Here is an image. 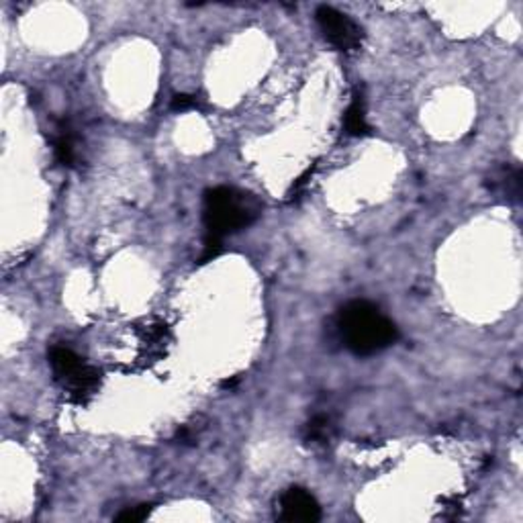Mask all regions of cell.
<instances>
[{
  "label": "cell",
  "mask_w": 523,
  "mask_h": 523,
  "mask_svg": "<svg viewBox=\"0 0 523 523\" xmlns=\"http://www.w3.org/2000/svg\"><path fill=\"white\" fill-rule=\"evenodd\" d=\"M337 329L345 348L356 356H374L397 342L394 323L369 301H350L337 315Z\"/></svg>",
  "instance_id": "6da1fadb"
},
{
  "label": "cell",
  "mask_w": 523,
  "mask_h": 523,
  "mask_svg": "<svg viewBox=\"0 0 523 523\" xmlns=\"http://www.w3.org/2000/svg\"><path fill=\"white\" fill-rule=\"evenodd\" d=\"M260 203L253 195L231 187H217L204 193L203 221L207 236L225 237L245 229L260 217Z\"/></svg>",
  "instance_id": "7a4b0ae2"
},
{
  "label": "cell",
  "mask_w": 523,
  "mask_h": 523,
  "mask_svg": "<svg viewBox=\"0 0 523 523\" xmlns=\"http://www.w3.org/2000/svg\"><path fill=\"white\" fill-rule=\"evenodd\" d=\"M49 364H52L55 380L62 383L76 403H87L96 393L101 374L84 364V360L74 350L66 345H55L49 350Z\"/></svg>",
  "instance_id": "3957f363"
},
{
  "label": "cell",
  "mask_w": 523,
  "mask_h": 523,
  "mask_svg": "<svg viewBox=\"0 0 523 523\" xmlns=\"http://www.w3.org/2000/svg\"><path fill=\"white\" fill-rule=\"evenodd\" d=\"M315 21L325 41L339 49V52H352V49H358L360 44H362V27L352 17L334 9V6H320L315 12Z\"/></svg>",
  "instance_id": "277c9868"
},
{
  "label": "cell",
  "mask_w": 523,
  "mask_h": 523,
  "mask_svg": "<svg viewBox=\"0 0 523 523\" xmlns=\"http://www.w3.org/2000/svg\"><path fill=\"white\" fill-rule=\"evenodd\" d=\"M278 518L282 521H305L313 523L321 519V505L309 491L301 486H293L280 497Z\"/></svg>",
  "instance_id": "5b68a950"
},
{
  "label": "cell",
  "mask_w": 523,
  "mask_h": 523,
  "mask_svg": "<svg viewBox=\"0 0 523 523\" xmlns=\"http://www.w3.org/2000/svg\"><path fill=\"white\" fill-rule=\"evenodd\" d=\"M521 178L523 176L519 166H501L493 172L489 188L494 195H499L505 203L518 204L521 201Z\"/></svg>",
  "instance_id": "8992f818"
},
{
  "label": "cell",
  "mask_w": 523,
  "mask_h": 523,
  "mask_svg": "<svg viewBox=\"0 0 523 523\" xmlns=\"http://www.w3.org/2000/svg\"><path fill=\"white\" fill-rule=\"evenodd\" d=\"M345 131L352 137H364L370 133V125L366 121V104H364V96L362 95H354L352 98V104L345 111V119H344Z\"/></svg>",
  "instance_id": "52a82bcc"
},
{
  "label": "cell",
  "mask_w": 523,
  "mask_h": 523,
  "mask_svg": "<svg viewBox=\"0 0 523 523\" xmlns=\"http://www.w3.org/2000/svg\"><path fill=\"white\" fill-rule=\"evenodd\" d=\"M54 152L55 160L62 166H74L76 162V145H74V133L68 125H62L58 129V136L54 139Z\"/></svg>",
  "instance_id": "ba28073f"
},
{
  "label": "cell",
  "mask_w": 523,
  "mask_h": 523,
  "mask_svg": "<svg viewBox=\"0 0 523 523\" xmlns=\"http://www.w3.org/2000/svg\"><path fill=\"white\" fill-rule=\"evenodd\" d=\"M331 436V421L329 417L320 415L309 423V440L325 442Z\"/></svg>",
  "instance_id": "9c48e42d"
},
{
  "label": "cell",
  "mask_w": 523,
  "mask_h": 523,
  "mask_svg": "<svg viewBox=\"0 0 523 523\" xmlns=\"http://www.w3.org/2000/svg\"><path fill=\"white\" fill-rule=\"evenodd\" d=\"M152 511V505H137V507H131L127 509V511L119 513L117 515V521H125V523H137V521H144L147 519V515Z\"/></svg>",
  "instance_id": "30bf717a"
},
{
  "label": "cell",
  "mask_w": 523,
  "mask_h": 523,
  "mask_svg": "<svg viewBox=\"0 0 523 523\" xmlns=\"http://www.w3.org/2000/svg\"><path fill=\"white\" fill-rule=\"evenodd\" d=\"M170 109L176 112H187V111H195L199 109V98L195 95H176L170 103Z\"/></svg>",
  "instance_id": "8fae6325"
}]
</instances>
